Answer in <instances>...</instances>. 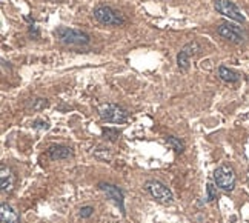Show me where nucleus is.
<instances>
[{"label": "nucleus", "mask_w": 249, "mask_h": 223, "mask_svg": "<svg viewBox=\"0 0 249 223\" xmlns=\"http://www.w3.org/2000/svg\"><path fill=\"white\" fill-rule=\"evenodd\" d=\"M119 131L117 130H111V128H103V135H107V137L109 139V140H117V137H119Z\"/></svg>", "instance_id": "obj_18"}, {"label": "nucleus", "mask_w": 249, "mask_h": 223, "mask_svg": "<svg viewBox=\"0 0 249 223\" xmlns=\"http://www.w3.org/2000/svg\"><path fill=\"white\" fill-rule=\"evenodd\" d=\"M92 212H94V208H92V206H83V208H80L79 216H80L82 219H88V217L92 216Z\"/></svg>", "instance_id": "obj_19"}, {"label": "nucleus", "mask_w": 249, "mask_h": 223, "mask_svg": "<svg viewBox=\"0 0 249 223\" xmlns=\"http://www.w3.org/2000/svg\"><path fill=\"white\" fill-rule=\"evenodd\" d=\"M99 188L107 194V196L116 203V205L120 208V211L124 214V200H123V192L117 188V186H114L111 185V183H100Z\"/></svg>", "instance_id": "obj_8"}, {"label": "nucleus", "mask_w": 249, "mask_h": 223, "mask_svg": "<svg viewBox=\"0 0 249 223\" xmlns=\"http://www.w3.org/2000/svg\"><path fill=\"white\" fill-rule=\"evenodd\" d=\"M48 106V100L46 99H34L31 103H30V108L33 111H40V110H45Z\"/></svg>", "instance_id": "obj_16"}, {"label": "nucleus", "mask_w": 249, "mask_h": 223, "mask_svg": "<svg viewBox=\"0 0 249 223\" xmlns=\"http://www.w3.org/2000/svg\"><path fill=\"white\" fill-rule=\"evenodd\" d=\"M146 189L159 203H161V205H169V203H172V200H174L171 189L159 180H149L146 183Z\"/></svg>", "instance_id": "obj_5"}, {"label": "nucleus", "mask_w": 249, "mask_h": 223, "mask_svg": "<svg viewBox=\"0 0 249 223\" xmlns=\"http://www.w3.org/2000/svg\"><path fill=\"white\" fill-rule=\"evenodd\" d=\"M215 185L223 191H232L235 188V172L229 165H220L214 171Z\"/></svg>", "instance_id": "obj_3"}, {"label": "nucleus", "mask_w": 249, "mask_h": 223, "mask_svg": "<svg viewBox=\"0 0 249 223\" xmlns=\"http://www.w3.org/2000/svg\"><path fill=\"white\" fill-rule=\"evenodd\" d=\"M33 128H36V130H48V128H50V125H48V122H43V120H36L33 123Z\"/></svg>", "instance_id": "obj_20"}, {"label": "nucleus", "mask_w": 249, "mask_h": 223, "mask_svg": "<svg viewBox=\"0 0 249 223\" xmlns=\"http://www.w3.org/2000/svg\"><path fill=\"white\" fill-rule=\"evenodd\" d=\"M181 51H185L189 57H191V56H196V54H198V51H200V45H198L197 42H189L188 45L183 46V50H181Z\"/></svg>", "instance_id": "obj_15"}, {"label": "nucleus", "mask_w": 249, "mask_h": 223, "mask_svg": "<svg viewBox=\"0 0 249 223\" xmlns=\"http://www.w3.org/2000/svg\"><path fill=\"white\" fill-rule=\"evenodd\" d=\"M72 156V151L68 147H51L48 149V157L51 160H65Z\"/></svg>", "instance_id": "obj_11"}, {"label": "nucleus", "mask_w": 249, "mask_h": 223, "mask_svg": "<svg viewBox=\"0 0 249 223\" xmlns=\"http://www.w3.org/2000/svg\"><path fill=\"white\" fill-rule=\"evenodd\" d=\"M217 196V191H215V186L213 183H208L206 185V200L208 202H213Z\"/></svg>", "instance_id": "obj_17"}, {"label": "nucleus", "mask_w": 249, "mask_h": 223, "mask_svg": "<svg viewBox=\"0 0 249 223\" xmlns=\"http://www.w3.org/2000/svg\"><path fill=\"white\" fill-rule=\"evenodd\" d=\"M217 33L223 38H226V40L232 42V43H242L245 40L243 31L232 23H222L217 28Z\"/></svg>", "instance_id": "obj_7"}, {"label": "nucleus", "mask_w": 249, "mask_h": 223, "mask_svg": "<svg viewBox=\"0 0 249 223\" xmlns=\"http://www.w3.org/2000/svg\"><path fill=\"white\" fill-rule=\"evenodd\" d=\"M189 59H191V57L185 51L178 53V56H177V65H178L180 70H183V71L188 70V68H189Z\"/></svg>", "instance_id": "obj_13"}, {"label": "nucleus", "mask_w": 249, "mask_h": 223, "mask_svg": "<svg viewBox=\"0 0 249 223\" xmlns=\"http://www.w3.org/2000/svg\"><path fill=\"white\" fill-rule=\"evenodd\" d=\"M0 183H2V192H11L16 183V176L13 174L11 168L6 167L5 163L0 165Z\"/></svg>", "instance_id": "obj_9"}, {"label": "nucleus", "mask_w": 249, "mask_h": 223, "mask_svg": "<svg viewBox=\"0 0 249 223\" xmlns=\"http://www.w3.org/2000/svg\"><path fill=\"white\" fill-rule=\"evenodd\" d=\"M0 217H2L3 223H20L18 212L8 203H2V206H0Z\"/></svg>", "instance_id": "obj_10"}, {"label": "nucleus", "mask_w": 249, "mask_h": 223, "mask_svg": "<svg viewBox=\"0 0 249 223\" xmlns=\"http://www.w3.org/2000/svg\"><path fill=\"white\" fill-rule=\"evenodd\" d=\"M94 17L103 25H112V26H120L124 23V17L112 9L111 6H99L94 9Z\"/></svg>", "instance_id": "obj_4"}, {"label": "nucleus", "mask_w": 249, "mask_h": 223, "mask_svg": "<svg viewBox=\"0 0 249 223\" xmlns=\"http://www.w3.org/2000/svg\"><path fill=\"white\" fill-rule=\"evenodd\" d=\"M99 115L103 122H108V123H123L128 120V111L116 103L100 105Z\"/></svg>", "instance_id": "obj_2"}, {"label": "nucleus", "mask_w": 249, "mask_h": 223, "mask_svg": "<svg viewBox=\"0 0 249 223\" xmlns=\"http://www.w3.org/2000/svg\"><path fill=\"white\" fill-rule=\"evenodd\" d=\"M30 34H31L34 38H39V31H37V28H36V26H33V25L30 26Z\"/></svg>", "instance_id": "obj_21"}, {"label": "nucleus", "mask_w": 249, "mask_h": 223, "mask_svg": "<svg viewBox=\"0 0 249 223\" xmlns=\"http://www.w3.org/2000/svg\"><path fill=\"white\" fill-rule=\"evenodd\" d=\"M166 143H168L169 147H171L172 149H174L176 152H181V151L185 149V145L181 143L177 137H174V135H169V137L166 139Z\"/></svg>", "instance_id": "obj_14"}, {"label": "nucleus", "mask_w": 249, "mask_h": 223, "mask_svg": "<svg viewBox=\"0 0 249 223\" xmlns=\"http://www.w3.org/2000/svg\"><path fill=\"white\" fill-rule=\"evenodd\" d=\"M54 36L59 38V42H62L65 45L82 46V45H88L91 42L89 36L86 33L74 30V28H66V26L57 28V30L54 31Z\"/></svg>", "instance_id": "obj_1"}, {"label": "nucleus", "mask_w": 249, "mask_h": 223, "mask_svg": "<svg viewBox=\"0 0 249 223\" xmlns=\"http://www.w3.org/2000/svg\"><path fill=\"white\" fill-rule=\"evenodd\" d=\"M215 9L220 14H223L225 17H229L234 22H238V23L245 22L243 13L238 9V6L234 2H231V0H215Z\"/></svg>", "instance_id": "obj_6"}, {"label": "nucleus", "mask_w": 249, "mask_h": 223, "mask_svg": "<svg viewBox=\"0 0 249 223\" xmlns=\"http://www.w3.org/2000/svg\"><path fill=\"white\" fill-rule=\"evenodd\" d=\"M218 77L228 83H235V82H238V79H240V74L232 71V70H229V68H226V66H220L218 68Z\"/></svg>", "instance_id": "obj_12"}]
</instances>
